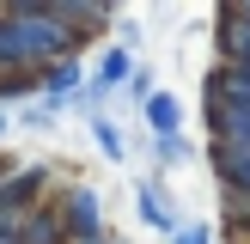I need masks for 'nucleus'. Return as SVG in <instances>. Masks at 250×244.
Instances as JSON below:
<instances>
[{"label":"nucleus","instance_id":"dca6fc26","mask_svg":"<svg viewBox=\"0 0 250 244\" xmlns=\"http://www.w3.org/2000/svg\"><path fill=\"white\" fill-rule=\"evenodd\" d=\"M6 128H12V116H6V104H0V134H6Z\"/></svg>","mask_w":250,"mask_h":244},{"label":"nucleus","instance_id":"423d86ee","mask_svg":"<svg viewBox=\"0 0 250 244\" xmlns=\"http://www.w3.org/2000/svg\"><path fill=\"white\" fill-rule=\"evenodd\" d=\"M134 214H141V226H153V232H165V238H177V207L165 202V189H159V183H141V189H134Z\"/></svg>","mask_w":250,"mask_h":244},{"label":"nucleus","instance_id":"f257e3e1","mask_svg":"<svg viewBox=\"0 0 250 244\" xmlns=\"http://www.w3.org/2000/svg\"><path fill=\"white\" fill-rule=\"evenodd\" d=\"M80 31L55 19V6H6L0 12V73H43L49 61H67Z\"/></svg>","mask_w":250,"mask_h":244},{"label":"nucleus","instance_id":"39448f33","mask_svg":"<svg viewBox=\"0 0 250 244\" xmlns=\"http://www.w3.org/2000/svg\"><path fill=\"white\" fill-rule=\"evenodd\" d=\"M214 177L232 202H250V146H214Z\"/></svg>","mask_w":250,"mask_h":244},{"label":"nucleus","instance_id":"ddd939ff","mask_svg":"<svg viewBox=\"0 0 250 244\" xmlns=\"http://www.w3.org/2000/svg\"><path fill=\"white\" fill-rule=\"evenodd\" d=\"M128 92L141 98V104L153 98V67H146V61H134V80H128Z\"/></svg>","mask_w":250,"mask_h":244},{"label":"nucleus","instance_id":"a211bd4d","mask_svg":"<svg viewBox=\"0 0 250 244\" xmlns=\"http://www.w3.org/2000/svg\"><path fill=\"white\" fill-rule=\"evenodd\" d=\"M0 244H19V238H12V232H0Z\"/></svg>","mask_w":250,"mask_h":244},{"label":"nucleus","instance_id":"1a4fd4ad","mask_svg":"<svg viewBox=\"0 0 250 244\" xmlns=\"http://www.w3.org/2000/svg\"><path fill=\"white\" fill-rule=\"evenodd\" d=\"M208 92H220L226 104H250V67H238V61H220V67L208 73Z\"/></svg>","mask_w":250,"mask_h":244},{"label":"nucleus","instance_id":"f03ea898","mask_svg":"<svg viewBox=\"0 0 250 244\" xmlns=\"http://www.w3.org/2000/svg\"><path fill=\"white\" fill-rule=\"evenodd\" d=\"M55 214H61V232H67V244H98L104 238V202H98L92 183H67V189L55 195Z\"/></svg>","mask_w":250,"mask_h":244},{"label":"nucleus","instance_id":"2eb2a0df","mask_svg":"<svg viewBox=\"0 0 250 244\" xmlns=\"http://www.w3.org/2000/svg\"><path fill=\"white\" fill-rule=\"evenodd\" d=\"M232 12H238V19H250V0H232Z\"/></svg>","mask_w":250,"mask_h":244},{"label":"nucleus","instance_id":"6e6552de","mask_svg":"<svg viewBox=\"0 0 250 244\" xmlns=\"http://www.w3.org/2000/svg\"><path fill=\"white\" fill-rule=\"evenodd\" d=\"M141 116H146V128H153V141H165V134L183 128V104H177L171 92H153V98L141 104Z\"/></svg>","mask_w":250,"mask_h":244},{"label":"nucleus","instance_id":"20e7f679","mask_svg":"<svg viewBox=\"0 0 250 244\" xmlns=\"http://www.w3.org/2000/svg\"><path fill=\"white\" fill-rule=\"evenodd\" d=\"M37 92H43V104H80V92H85V67H80V55H67V61H49L43 73H37Z\"/></svg>","mask_w":250,"mask_h":244},{"label":"nucleus","instance_id":"0eeeda50","mask_svg":"<svg viewBox=\"0 0 250 244\" xmlns=\"http://www.w3.org/2000/svg\"><path fill=\"white\" fill-rule=\"evenodd\" d=\"M220 61L250 67V19H238L232 6H220Z\"/></svg>","mask_w":250,"mask_h":244},{"label":"nucleus","instance_id":"f3484780","mask_svg":"<svg viewBox=\"0 0 250 244\" xmlns=\"http://www.w3.org/2000/svg\"><path fill=\"white\" fill-rule=\"evenodd\" d=\"M98 244H122V238H116V232H104V238H98Z\"/></svg>","mask_w":250,"mask_h":244},{"label":"nucleus","instance_id":"f8f14e48","mask_svg":"<svg viewBox=\"0 0 250 244\" xmlns=\"http://www.w3.org/2000/svg\"><path fill=\"white\" fill-rule=\"evenodd\" d=\"M171 244H214V232H208L202 220H183V226H177V238H171Z\"/></svg>","mask_w":250,"mask_h":244},{"label":"nucleus","instance_id":"9b49d317","mask_svg":"<svg viewBox=\"0 0 250 244\" xmlns=\"http://www.w3.org/2000/svg\"><path fill=\"white\" fill-rule=\"evenodd\" d=\"M153 153H159V165H189L195 146L183 141V134H165V141H153Z\"/></svg>","mask_w":250,"mask_h":244},{"label":"nucleus","instance_id":"7ed1b4c3","mask_svg":"<svg viewBox=\"0 0 250 244\" xmlns=\"http://www.w3.org/2000/svg\"><path fill=\"white\" fill-rule=\"evenodd\" d=\"M202 116H208L214 146H250V104H226L220 92L202 85Z\"/></svg>","mask_w":250,"mask_h":244},{"label":"nucleus","instance_id":"4468645a","mask_svg":"<svg viewBox=\"0 0 250 244\" xmlns=\"http://www.w3.org/2000/svg\"><path fill=\"white\" fill-rule=\"evenodd\" d=\"M49 116H55V104H43V98H37V104L24 110V122H31V128H37V122H49Z\"/></svg>","mask_w":250,"mask_h":244},{"label":"nucleus","instance_id":"9d476101","mask_svg":"<svg viewBox=\"0 0 250 244\" xmlns=\"http://www.w3.org/2000/svg\"><path fill=\"white\" fill-rule=\"evenodd\" d=\"M85 128H92V141H98V153H104L110 165H122V159H128V141H122V128H116V122L104 116V110H98V116L85 122Z\"/></svg>","mask_w":250,"mask_h":244}]
</instances>
